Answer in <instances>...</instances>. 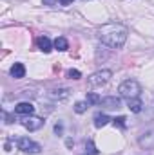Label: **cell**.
Masks as SVG:
<instances>
[{
	"instance_id": "2",
	"label": "cell",
	"mask_w": 154,
	"mask_h": 155,
	"mask_svg": "<svg viewBox=\"0 0 154 155\" xmlns=\"http://www.w3.org/2000/svg\"><path fill=\"white\" fill-rule=\"evenodd\" d=\"M118 92H120V96L125 97V99H136V97H140V94H142V85H140L136 79H125V81H121V85L118 87Z\"/></svg>"
},
{
	"instance_id": "11",
	"label": "cell",
	"mask_w": 154,
	"mask_h": 155,
	"mask_svg": "<svg viewBox=\"0 0 154 155\" xmlns=\"http://www.w3.org/2000/svg\"><path fill=\"white\" fill-rule=\"evenodd\" d=\"M11 76L16 78V79H20V78L26 76V67H24V63H15L13 67H11Z\"/></svg>"
},
{
	"instance_id": "22",
	"label": "cell",
	"mask_w": 154,
	"mask_h": 155,
	"mask_svg": "<svg viewBox=\"0 0 154 155\" xmlns=\"http://www.w3.org/2000/svg\"><path fill=\"white\" fill-rule=\"evenodd\" d=\"M44 2V5H56V2H60V0H42Z\"/></svg>"
},
{
	"instance_id": "15",
	"label": "cell",
	"mask_w": 154,
	"mask_h": 155,
	"mask_svg": "<svg viewBox=\"0 0 154 155\" xmlns=\"http://www.w3.org/2000/svg\"><path fill=\"white\" fill-rule=\"evenodd\" d=\"M85 101L89 103V107H94V105H100L102 97H100L98 94H94V92H87V99H85Z\"/></svg>"
},
{
	"instance_id": "3",
	"label": "cell",
	"mask_w": 154,
	"mask_h": 155,
	"mask_svg": "<svg viewBox=\"0 0 154 155\" xmlns=\"http://www.w3.org/2000/svg\"><path fill=\"white\" fill-rule=\"evenodd\" d=\"M111 78H113V71H109V69H102V71L93 72L91 76L87 78V83H89V87H91V88H96V87L105 85Z\"/></svg>"
},
{
	"instance_id": "19",
	"label": "cell",
	"mask_w": 154,
	"mask_h": 155,
	"mask_svg": "<svg viewBox=\"0 0 154 155\" xmlns=\"http://www.w3.org/2000/svg\"><path fill=\"white\" fill-rule=\"evenodd\" d=\"M67 78L69 79H80L82 78V72L76 71V69H71V71H67Z\"/></svg>"
},
{
	"instance_id": "7",
	"label": "cell",
	"mask_w": 154,
	"mask_h": 155,
	"mask_svg": "<svg viewBox=\"0 0 154 155\" xmlns=\"http://www.w3.org/2000/svg\"><path fill=\"white\" fill-rule=\"evenodd\" d=\"M100 107L107 108V110H116V108H121V99L116 97V96H107L100 101Z\"/></svg>"
},
{
	"instance_id": "17",
	"label": "cell",
	"mask_w": 154,
	"mask_h": 155,
	"mask_svg": "<svg viewBox=\"0 0 154 155\" xmlns=\"http://www.w3.org/2000/svg\"><path fill=\"white\" fill-rule=\"evenodd\" d=\"M85 150H87V153L89 155H98V152H100V150L94 146L93 141H87V143H85Z\"/></svg>"
},
{
	"instance_id": "24",
	"label": "cell",
	"mask_w": 154,
	"mask_h": 155,
	"mask_svg": "<svg viewBox=\"0 0 154 155\" xmlns=\"http://www.w3.org/2000/svg\"><path fill=\"white\" fill-rule=\"evenodd\" d=\"M85 155H89V153H85Z\"/></svg>"
},
{
	"instance_id": "12",
	"label": "cell",
	"mask_w": 154,
	"mask_h": 155,
	"mask_svg": "<svg viewBox=\"0 0 154 155\" xmlns=\"http://www.w3.org/2000/svg\"><path fill=\"white\" fill-rule=\"evenodd\" d=\"M127 107H129V110L131 112H134V114H138V112H142V107H143V103L136 97V99H127Z\"/></svg>"
},
{
	"instance_id": "16",
	"label": "cell",
	"mask_w": 154,
	"mask_h": 155,
	"mask_svg": "<svg viewBox=\"0 0 154 155\" xmlns=\"http://www.w3.org/2000/svg\"><path fill=\"white\" fill-rule=\"evenodd\" d=\"M73 108H75V112H76V114H83V112H87L89 103H87V101H76Z\"/></svg>"
},
{
	"instance_id": "20",
	"label": "cell",
	"mask_w": 154,
	"mask_h": 155,
	"mask_svg": "<svg viewBox=\"0 0 154 155\" xmlns=\"http://www.w3.org/2000/svg\"><path fill=\"white\" fill-rule=\"evenodd\" d=\"M54 134L56 135H62L64 134V126L62 124H54Z\"/></svg>"
},
{
	"instance_id": "23",
	"label": "cell",
	"mask_w": 154,
	"mask_h": 155,
	"mask_svg": "<svg viewBox=\"0 0 154 155\" xmlns=\"http://www.w3.org/2000/svg\"><path fill=\"white\" fill-rule=\"evenodd\" d=\"M73 2H75V0H60L62 5H69V4H73Z\"/></svg>"
},
{
	"instance_id": "9",
	"label": "cell",
	"mask_w": 154,
	"mask_h": 155,
	"mask_svg": "<svg viewBox=\"0 0 154 155\" xmlns=\"http://www.w3.org/2000/svg\"><path fill=\"white\" fill-rule=\"evenodd\" d=\"M49 97L54 101H64L69 97V90L67 88H53V90H49Z\"/></svg>"
},
{
	"instance_id": "13",
	"label": "cell",
	"mask_w": 154,
	"mask_h": 155,
	"mask_svg": "<svg viewBox=\"0 0 154 155\" xmlns=\"http://www.w3.org/2000/svg\"><path fill=\"white\" fill-rule=\"evenodd\" d=\"M109 121H113V119L107 116V114H96V116H94V126H96V128H102V126H105Z\"/></svg>"
},
{
	"instance_id": "8",
	"label": "cell",
	"mask_w": 154,
	"mask_h": 155,
	"mask_svg": "<svg viewBox=\"0 0 154 155\" xmlns=\"http://www.w3.org/2000/svg\"><path fill=\"white\" fill-rule=\"evenodd\" d=\"M33 112H35V107L29 101H20L15 107V114H18V116H33Z\"/></svg>"
},
{
	"instance_id": "10",
	"label": "cell",
	"mask_w": 154,
	"mask_h": 155,
	"mask_svg": "<svg viewBox=\"0 0 154 155\" xmlns=\"http://www.w3.org/2000/svg\"><path fill=\"white\" fill-rule=\"evenodd\" d=\"M37 45H38L40 51H42V52H45V54H47V52H51V51H53V47H54V45H53V41L47 38V36H40V38L37 40Z\"/></svg>"
},
{
	"instance_id": "1",
	"label": "cell",
	"mask_w": 154,
	"mask_h": 155,
	"mask_svg": "<svg viewBox=\"0 0 154 155\" xmlns=\"http://www.w3.org/2000/svg\"><path fill=\"white\" fill-rule=\"evenodd\" d=\"M129 31L120 22H107L98 29V38L102 43H105L111 49H121L127 41Z\"/></svg>"
},
{
	"instance_id": "14",
	"label": "cell",
	"mask_w": 154,
	"mask_h": 155,
	"mask_svg": "<svg viewBox=\"0 0 154 155\" xmlns=\"http://www.w3.org/2000/svg\"><path fill=\"white\" fill-rule=\"evenodd\" d=\"M53 45H54L56 51H67L69 49V41L64 38V36H58V38L53 41Z\"/></svg>"
},
{
	"instance_id": "25",
	"label": "cell",
	"mask_w": 154,
	"mask_h": 155,
	"mask_svg": "<svg viewBox=\"0 0 154 155\" xmlns=\"http://www.w3.org/2000/svg\"><path fill=\"white\" fill-rule=\"evenodd\" d=\"M85 2H87V0H85Z\"/></svg>"
},
{
	"instance_id": "6",
	"label": "cell",
	"mask_w": 154,
	"mask_h": 155,
	"mask_svg": "<svg viewBox=\"0 0 154 155\" xmlns=\"http://www.w3.org/2000/svg\"><path fill=\"white\" fill-rule=\"evenodd\" d=\"M138 144H140L143 150H152V148H154V128H152V130L143 132V134L140 135Z\"/></svg>"
},
{
	"instance_id": "5",
	"label": "cell",
	"mask_w": 154,
	"mask_h": 155,
	"mask_svg": "<svg viewBox=\"0 0 154 155\" xmlns=\"http://www.w3.org/2000/svg\"><path fill=\"white\" fill-rule=\"evenodd\" d=\"M20 123H22V126L27 128L29 132H37V130H40V128L45 124V121H44L42 117H37V116H26Z\"/></svg>"
},
{
	"instance_id": "21",
	"label": "cell",
	"mask_w": 154,
	"mask_h": 155,
	"mask_svg": "<svg viewBox=\"0 0 154 155\" xmlns=\"http://www.w3.org/2000/svg\"><path fill=\"white\" fill-rule=\"evenodd\" d=\"M4 119H5V123H7V124H11V123H13V116H9L7 112H4Z\"/></svg>"
},
{
	"instance_id": "18",
	"label": "cell",
	"mask_w": 154,
	"mask_h": 155,
	"mask_svg": "<svg viewBox=\"0 0 154 155\" xmlns=\"http://www.w3.org/2000/svg\"><path fill=\"white\" fill-rule=\"evenodd\" d=\"M125 121H127V119H125L123 116H118V117H114V119H113V124H114V126H118V128H121V130H123V128L127 126V123H125Z\"/></svg>"
},
{
	"instance_id": "4",
	"label": "cell",
	"mask_w": 154,
	"mask_h": 155,
	"mask_svg": "<svg viewBox=\"0 0 154 155\" xmlns=\"http://www.w3.org/2000/svg\"><path fill=\"white\" fill-rule=\"evenodd\" d=\"M16 148L20 152H24V153H40V150H42V146H40L38 143H35L29 137H20L16 141Z\"/></svg>"
}]
</instances>
